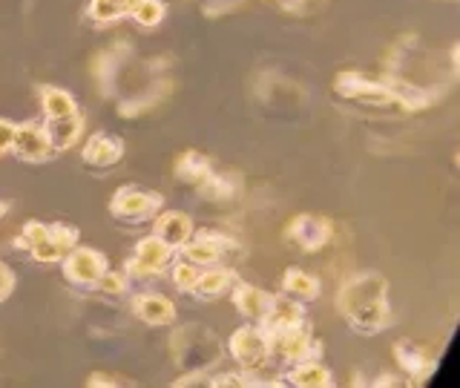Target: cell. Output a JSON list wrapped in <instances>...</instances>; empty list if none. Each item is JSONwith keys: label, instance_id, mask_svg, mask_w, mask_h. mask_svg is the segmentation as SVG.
I'll list each match as a JSON object with an SVG mask.
<instances>
[{"label": "cell", "instance_id": "37", "mask_svg": "<svg viewBox=\"0 0 460 388\" xmlns=\"http://www.w3.org/2000/svg\"><path fill=\"white\" fill-rule=\"evenodd\" d=\"M279 4L288 9H302V0H279Z\"/></svg>", "mask_w": 460, "mask_h": 388}, {"label": "cell", "instance_id": "25", "mask_svg": "<svg viewBox=\"0 0 460 388\" xmlns=\"http://www.w3.org/2000/svg\"><path fill=\"white\" fill-rule=\"evenodd\" d=\"M138 0H90V9H86V14H90V21L95 26H110L115 21H124L133 14Z\"/></svg>", "mask_w": 460, "mask_h": 388}, {"label": "cell", "instance_id": "11", "mask_svg": "<svg viewBox=\"0 0 460 388\" xmlns=\"http://www.w3.org/2000/svg\"><path fill=\"white\" fill-rule=\"evenodd\" d=\"M12 155L23 164H40L49 162L55 155L47 129H43L40 121H26L18 124V133H14V144H12Z\"/></svg>", "mask_w": 460, "mask_h": 388}, {"label": "cell", "instance_id": "21", "mask_svg": "<svg viewBox=\"0 0 460 388\" xmlns=\"http://www.w3.org/2000/svg\"><path fill=\"white\" fill-rule=\"evenodd\" d=\"M234 282H236V270L222 268V265L201 268V277L193 287V296L196 299H219L234 287Z\"/></svg>", "mask_w": 460, "mask_h": 388}, {"label": "cell", "instance_id": "9", "mask_svg": "<svg viewBox=\"0 0 460 388\" xmlns=\"http://www.w3.org/2000/svg\"><path fill=\"white\" fill-rule=\"evenodd\" d=\"M61 268H64L66 282L78 287H95V282L107 273L110 259L95 248H81V244H75V248L61 259Z\"/></svg>", "mask_w": 460, "mask_h": 388}, {"label": "cell", "instance_id": "38", "mask_svg": "<svg viewBox=\"0 0 460 388\" xmlns=\"http://www.w3.org/2000/svg\"><path fill=\"white\" fill-rule=\"evenodd\" d=\"M4 216H6V205H4V201H0V219H4Z\"/></svg>", "mask_w": 460, "mask_h": 388}, {"label": "cell", "instance_id": "18", "mask_svg": "<svg viewBox=\"0 0 460 388\" xmlns=\"http://www.w3.org/2000/svg\"><path fill=\"white\" fill-rule=\"evenodd\" d=\"M133 311L141 322H147L153 328H162V325H172L179 316L176 302L167 299L164 294H138L133 302Z\"/></svg>", "mask_w": 460, "mask_h": 388}, {"label": "cell", "instance_id": "26", "mask_svg": "<svg viewBox=\"0 0 460 388\" xmlns=\"http://www.w3.org/2000/svg\"><path fill=\"white\" fill-rule=\"evenodd\" d=\"M124 43H119V49H104V52H98L95 55V61H93V78L98 84V90L104 93V95H112V84H115V75H119V66H121V52Z\"/></svg>", "mask_w": 460, "mask_h": 388}, {"label": "cell", "instance_id": "33", "mask_svg": "<svg viewBox=\"0 0 460 388\" xmlns=\"http://www.w3.org/2000/svg\"><path fill=\"white\" fill-rule=\"evenodd\" d=\"M14 291V273L9 265L0 262V302H6Z\"/></svg>", "mask_w": 460, "mask_h": 388}, {"label": "cell", "instance_id": "13", "mask_svg": "<svg viewBox=\"0 0 460 388\" xmlns=\"http://www.w3.org/2000/svg\"><path fill=\"white\" fill-rule=\"evenodd\" d=\"M81 158H84V164L93 167V170H110L124 158V141L119 136L98 129V133H93L90 138H86Z\"/></svg>", "mask_w": 460, "mask_h": 388}, {"label": "cell", "instance_id": "22", "mask_svg": "<svg viewBox=\"0 0 460 388\" xmlns=\"http://www.w3.org/2000/svg\"><path fill=\"white\" fill-rule=\"evenodd\" d=\"M282 294L296 299V302H314L323 294V282L302 268H288L285 277H282Z\"/></svg>", "mask_w": 460, "mask_h": 388}, {"label": "cell", "instance_id": "34", "mask_svg": "<svg viewBox=\"0 0 460 388\" xmlns=\"http://www.w3.org/2000/svg\"><path fill=\"white\" fill-rule=\"evenodd\" d=\"M210 383V377H208V371H190V374H184V377H179L176 383H172V385H208Z\"/></svg>", "mask_w": 460, "mask_h": 388}, {"label": "cell", "instance_id": "12", "mask_svg": "<svg viewBox=\"0 0 460 388\" xmlns=\"http://www.w3.org/2000/svg\"><path fill=\"white\" fill-rule=\"evenodd\" d=\"M78 244V227L72 225H49L47 234H43L32 248H29V256L40 265H58L61 259Z\"/></svg>", "mask_w": 460, "mask_h": 388}, {"label": "cell", "instance_id": "27", "mask_svg": "<svg viewBox=\"0 0 460 388\" xmlns=\"http://www.w3.org/2000/svg\"><path fill=\"white\" fill-rule=\"evenodd\" d=\"M40 107L47 119H66V115L78 112L75 98L61 90V86H40Z\"/></svg>", "mask_w": 460, "mask_h": 388}, {"label": "cell", "instance_id": "1", "mask_svg": "<svg viewBox=\"0 0 460 388\" xmlns=\"http://www.w3.org/2000/svg\"><path fill=\"white\" fill-rule=\"evenodd\" d=\"M337 311L349 320L351 331L363 337H374L392 325V308H388V279L377 270L357 273L342 282L337 294Z\"/></svg>", "mask_w": 460, "mask_h": 388}, {"label": "cell", "instance_id": "36", "mask_svg": "<svg viewBox=\"0 0 460 388\" xmlns=\"http://www.w3.org/2000/svg\"><path fill=\"white\" fill-rule=\"evenodd\" d=\"M377 385H400V380H397V377H392V374H385V377H380V380H377Z\"/></svg>", "mask_w": 460, "mask_h": 388}, {"label": "cell", "instance_id": "3", "mask_svg": "<svg viewBox=\"0 0 460 388\" xmlns=\"http://www.w3.org/2000/svg\"><path fill=\"white\" fill-rule=\"evenodd\" d=\"M334 90L345 101H357V104L368 107H397L394 93L388 90L385 81H374L359 69H345L334 78Z\"/></svg>", "mask_w": 460, "mask_h": 388}, {"label": "cell", "instance_id": "15", "mask_svg": "<svg viewBox=\"0 0 460 388\" xmlns=\"http://www.w3.org/2000/svg\"><path fill=\"white\" fill-rule=\"evenodd\" d=\"M394 359H397V366L400 371H406L409 374V380L411 383H423L431 371L438 368V359L435 354H431L429 348H423V345H414L409 340H400L394 345Z\"/></svg>", "mask_w": 460, "mask_h": 388}, {"label": "cell", "instance_id": "30", "mask_svg": "<svg viewBox=\"0 0 460 388\" xmlns=\"http://www.w3.org/2000/svg\"><path fill=\"white\" fill-rule=\"evenodd\" d=\"M127 287H129V279H127V273L121 270H112L107 268V273L95 282V291L101 294H107V296H124L127 294Z\"/></svg>", "mask_w": 460, "mask_h": 388}, {"label": "cell", "instance_id": "6", "mask_svg": "<svg viewBox=\"0 0 460 388\" xmlns=\"http://www.w3.org/2000/svg\"><path fill=\"white\" fill-rule=\"evenodd\" d=\"M196 337L199 340H193V325L179 331V334L172 337V340H179V342H172V351H176L179 366H184L187 371H196V368L208 371V366L219 359V340L205 328H199Z\"/></svg>", "mask_w": 460, "mask_h": 388}, {"label": "cell", "instance_id": "10", "mask_svg": "<svg viewBox=\"0 0 460 388\" xmlns=\"http://www.w3.org/2000/svg\"><path fill=\"white\" fill-rule=\"evenodd\" d=\"M236 248V242L219 234V230H196L190 242L179 251L187 262H193L199 268H210V265H222V259Z\"/></svg>", "mask_w": 460, "mask_h": 388}, {"label": "cell", "instance_id": "28", "mask_svg": "<svg viewBox=\"0 0 460 388\" xmlns=\"http://www.w3.org/2000/svg\"><path fill=\"white\" fill-rule=\"evenodd\" d=\"M167 270H170L172 285H176V291H181V294H193V287H196V282H199V277H201V268H199V265L187 262V259L181 256V259H172V265H170Z\"/></svg>", "mask_w": 460, "mask_h": 388}, {"label": "cell", "instance_id": "8", "mask_svg": "<svg viewBox=\"0 0 460 388\" xmlns=\"http://www.w3.org/2000/svg\"><path fill=\"white\" fill-rule=\"evenodd\" d=\"M331 239H334V225L328 219H320V216H311V213L294 216L285 227V242L294 244V248L302 253L323 251L331 244Z\"/></svg>", "mask_w": 460, "mask_h": 388}, {"label": "cell", "instance_id": "4", "mask_svg": "<svg viewBox=\"0 0 460 388\" xmlns=\"http://www.w3.org/2000/svg\"><path fill=\"white\" fill-rule=\"evenodd\" d=\"M227 351L242 371H259L270 363V342L256 322L239 325L227 340Z\"/></svg>", "mask_w": 460, "mask_h": 388}, {"label": "cell", "instance_id": "7", "mask_svg": "<svg viewBox=\"0 0 460 388\" xmlns=\"http://www.w3.org/2000/svg\"><path fill=\"white\" fill-rule=\"evenodd\" d=\"M162 207H164V198L153 190H144V187H121V190L110 198V213L115 219L129 222V225L155 219V213Z\"/></svg>", "mask_w": 460, "mask_h": 388}, {"label": "cell", "instance_id": "2", "mask_svg": "<svg viewBox=\"0 0 460 388\" xmlns=\"http://www.w3.org/2000/svg\"><path fill=\"white\" fill-rule=\"evenodd\" d=\"M172 259H176V251H172L170 244H164L155 234H150L136 244L133 256H129L127 265H124V273H127L129 282L133 279H155L172 265Z\"/></svg>", "mask_w": 460, "mask_h": 388}, {"label": "cell", "instance_id": "16", "mask_svg": "<svg viewBox=\"0 0 460 388\" xmlns=\"http://www.w3.org/2000/svg\"><path fill=\"white\" fill-rule=\"evenodd\" d=\"M230 299H234V305L236 311L244 316L248 322H262L265 320V313L270 308V302H273V294L262 291V287H256V285H248V282H234V287H230Z\"/></svg>", "mask_w": 460, "mask_h": 388}, {"label": "cell", "instance_id": "14", "mask_svg": "<svg viewBox=\"0 0 460 388\" xmlns=\"http://www.w3.org/2000/svg\"><path fill=\"white\" fill-rule=\"evenodd\" d=\"M153 234L179 253L196 234V225L190 216L181 210H158L153 222Z\"/></svg>", "mask_w": 460, "mask_h": 388}, {"label": "cell", "instance_id": "19", "mask_svg": "<svg viewBox=\"0 0 460 388\" xmlns=\"http://www.w3.org/2000/svg\"><path fill=\"white\" fill-rule=\"evenodd\" d=\"M305 320V311H302V302H296V299H291V296H273V302H270V308H268V313H265V320L259 322V328L265 331V337H270V334H279V331H285V328H291V325H296V322H302Z\"/></svg>", "mask_w": 460, "mask_h": 388}, {"label": "cell", "instance_id": "32", "mask_svg": "<svg viewBox=\"0 0 460 388\" xmlns=\"http://www.w3.org/2000/svg\"><path fill=\"white\" fill-rule=\"evenodd\" d=\"M210 388H244L248 385V377H244V371L239 368V374H222V377H210L208 383Z\"/></svg>", "mask_w": 460, "mask_h": 388}, {"label": "cell", "instance_id": "5", "mask_svg": "<svg viewBox=\"0 0 460 388\" xmlns=\"http://www.w3.org/2000/svg\"><path fill=\"white\" fill-rule=\"evenodd\" d=\"M268 342H270V359H279V363H285V366L296 363V359L323 354V342L314 340V331H311L308 320L285 328V331H279V334H270Z\"/></svg>", "mask_w": 460, "mask_h": 388}, {"label": "cell", "instance_id": "29", "mask_svg": "<svg viewBox=\"0 0 460 388\" xmlns=\"http://www.w3.org/2000/svg\"><path fill=\"white\" fill-rule=\"evenodd\" d=\"M129 18H133L141 29H155L167 18V6H164V0H138Z\"/></svg>", "mask_w": 460, "mask_h": 388}, {"label": "cell", "instance_id": "31", "mask_svg": "<svg viewBox=\"0 0 460 388\" xmlns=\"http://www.w3.org/2000/svg\"><path fill=\"white\" fill-rule=\"evenodd\" d=\"M14 133H18V124H12L9 119H0V155H9L12 153Z\"/></svg>", "mask_w": 460, "mask_h": 388}, {"label": "cell", "instance_id": "20", "mask_svg": "<svg viewBox=\"0 0 460 388\" xmlns=\"http://www.w3.org/2000/svg\"><path fill=\"white\" fill-rule=\"evenodd\" d=\"M43 129H47L52 150L55 153H66V150L75 147L78 138H84L86 121H84L81 112H75V115H66V119H47V121H43Z\"/></svg>", "mask_w": 460, "mask_h": 388}, {"label": "cell", "instance_id": "24", "mask_svg": "<svg viewBox=\"0 0 460 388\" xmlns=\"http://www.w3.org/2000/svg\"><path fill=\"white\" fill-rule=\"evenodd\" d=\"M196 193L201 198L213 201V205H222V201H230V198H236L242 193V181H239V176H230V172L213 170L210 176L196 187Z\"/></svg>", "mask_w": 460, "mask_h": 388}, {"label": "cell", "instance_id": "35", "mask_svg": "<svg viewBox=\"0 0 460 388\" xmlns=\"http://www.w3.org/2000/svg\"><path fill=\"white\" fill-rule=\"evenodd\" d=\"M121 380L119 377H104V374H93V377H86V385H119Z\"/></svg>", "mask_w": 460, "mask_h": 388}, {"label": "cell", "instance_id": "17", "mask_svg": "<svg viewBox=\"0 0 460 388\" xmlns=\"http://www.w3.org/2000/svg\"><path fill=\"white\" fill-rule=\"evenodd\" d=\"M285 385H294V388H328V385H334V377H331L328 366L323 363L320 357H305V359H296V363L288 366Z\"/></svg>", "mask_w": 460, "mask_h": 388}, {"label": "cell", "instance_id": "23", "mask_svg": "<svg viewBox=\"0 0 460 388\" xmlns=\"http://www.w3.org/2000/svg\"><path fill=\"white\" fill-rule=\"evenodd\" d=\"M213 172V162L199 150H187L176 158V164H172V176L179 181L190 184V187H199L208 176Z\"/></svg>", "mask_w": 460, "mask_h": 388}]
</instances>
